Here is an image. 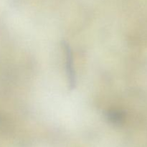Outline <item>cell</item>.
<instances>
[{
    "label": "cell",
    "instance_id": "cell-1",
    "mask_svg": "<svg viewBox=\"0 0 147 147\" xmlns=\"http://www.w3.org/2000/svg\"><path fill=\"white\" fill-rule=\"evenodd\" d=\"M61 43L64 49L65 54L66 73H67V78L68 80L69 88H70V90H72L75 89L76 86V77L74 65H73V53H72L70 45L65 40H63Z\"/></svg>",
    "mask_w": 147,
    "mask_h": 147
},
{
    "label": "cell",
    "instance_id": "cell-2",
    "mask_svg": "<svg viewBox=\"0 0 147 147\" xmlns=\"http://www.w3.org/2000/svg\"><path fill=\"white\" fill-rule=\"evenodd\" d=\"M106 118L111 123L116 126L122 124L126 119V113L121 110L112 109L106 112Z\"/></svg>",
    "mask_w": 147,
    "mask_h": 147
}]
</instances>
